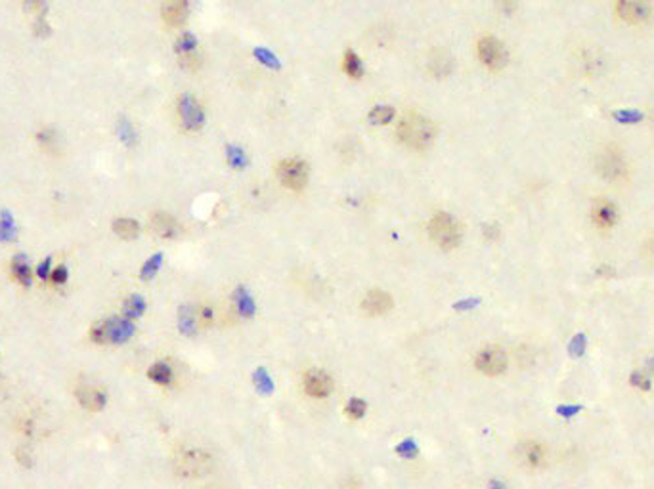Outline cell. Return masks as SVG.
<instances>
[{
    "label": "cell",
    "instance_id": "cell-1",
    "mask_svg": "<svg viewBox=\"0 0 654 489\" xmlns=\"http://www.w3.org/2000/svg\"><path fill=\"white\" fill-rule=\"evenodd\" d=\"M397 136L406 147L416 151L428 150L436 140V126L433 120L417 113H409L402 117L397 126Z\"/></svg>",
    "mask_w": 654,
    "mask_h": 489
},
{
    "label": "cell",
    "instance_id": "cell-2",
    "mask_svg": "<svg viewBox=\"0 0 654 489\" xmlns=\"http://www.w3.org/2000/svg\"><path fill=\"white\" fill-rule=\"evenodd\" d=\"M172 466L178 476L203 478L214 471V457L201 447H184L174 453Z\"/></svg>",
    "mask_w": 654,
    "mask_h": 489
},
{
    "label": "cell",
    "instance_id": "cell-3",
    "mask_svg": "<svg viewBox=\"0 0 654 489\" xmlns=\"http://www.w3.org/2000/svg\"><path fill=\"white\" fill-rule=\"evenodd\" d=\"M597 172L603 180L614 186H623L629 182V163L622 150L616 145H606L599 151L597 155Z\"/></svg>",
    "mask_w": 654,
    "mask_h": 489
},
{
    "label": "cell",
    "instance_id": "cell-4",
    "mask_svg": "<svg viewBox=\"0 0 654 489\" xmlns=\"http://www.w3.org/2000/svg\"><path fill=\"white\" fill-rule=\"evenodd\" d=\"M428 235L444 251L458 249L463 241V227L455 216L448 213H436L428 222Z\"/></svg>",
    "mask_w": 654,
    "mask_h": 489
},
{
    "label": "cell",
    "instance_id": "cell-5",
    "mask_svg": "<svg viewBox=\"0 0 654 489\" xmlns=\"http://www.w3.org/2000/svg\"><path fill=\"white\" fill-rule=\"evenodd\" d=\"M134 335V325L131 320H121V317H111V320L100 321L92 327L90 337L98 344H121L126 342Z\"/></svg>",
    "mask_w": 654,
    "mask_h": 489
},
{
    "label": "cell",
    "instance_id": "cell-6",
    "mask_svg": "<svg viewBox=\"0 0 654 489\" xmlns=\"http://www.w3.org/2000/svg\"><path fill=\"white\" fill-rule=\"evenodd\" d=\"M515 461L524 471H541L548 463V449L538 439H522L515 447Z\"/></svg>",
    "mask_w": 654,
    "mask_h": 489
},
{
    "label": "cell",
    "instance_id": "cell-7",
    "mask_svg": "<svg viewBox=\"0 0 654 489\" xmlns=\"http://www.w3.org/2000/svg\"><path fill=\"white\" fill-rule=\"evenodd\" d=\"M276 176L283 188L301 191L309 182V167L301 159H283L277 163Z\"/></svg>",
    "mask_w": 654,
    "mask_h": 489
},
{
    "label": "cell",
    "instance_id": "cell-8",
    "mask_svg": "<svg viewBox=\"0 0 654 489\" xmlns=\"http://www.w3.org/2000/svg\"><path fill=\"white\" fill-rule=\"evenodd\" d=\"M616 13L628 26L641 27L654 16L653 0H616Z\"/></svg>",
    "mask_w": 654,
    "mask_h": 489
},
{
    "label": "cell",
    "instance_id": "cell-9",
    "mask_svg": "<svg viewBox=\"0 0 654 489\" xmlns=\"http://www.w3.org/2000/svg\"><path fill=\"white\" fill-rule=\"evenodd\" d=\"M477 52L478 60L490 71H501L507 65V60H509L505 44L496 37L480 38L477 44Z\"/></svg>",
    "mask_w": 654,
    "mask_h": 489
},
{
    "label": "cell",
    "instance_id": "cell-10",
    "mask_svg": "<svg viewBox=\"0 0 654 489\" xmlns=\"http://www.w3.org/2000/svg\"><path fill=\"white\" fill-rule=\"evenodd\" d=\"M509 365L507 354L504 348L499 346H488L478 352L477 358H475V367L477 371H480L486 376H497L501 375Z\"/></svg>",
    "mask_w": 654,
    "mask_h": 489
},
{
    "label": "cell",
    "instance_id": "cell-11",
    "mask_svg": "<svg viewBox=\"0 0 654 489\" xmlns=\"http://www.w3.org/2000/svg\"><path fill=\"white\" fill-rule=\"evenodd\" d=\"M178 119L186 130H199L205 125V111H203L201 103L195 100L194 96L184 94L178 100Z\"/></svg>",
    "mask_w": 654,
    "mask_h": 489
},
{
    "label": "cell",
    "instance_id": "cell-12",
    "mask_svg": "<svg viewBox=\"0 0 654 489\" xmlns=\"http://www.w3.org/2000/svg\"><path fill=\"white\" fill-rule=\"evenodd\" d=\"M302 388L310 398H327L333 392V378L321 369H310L302 378Z\"/></svg>",
    "mask_w": 654,
    "mask_h": 489
},
{
    "label": "cell",
    "instance_id": "cell-13",
    "mask_svg": "<svg viewBox=\"0 0 654 489\" xmlns=\"http://www.w3.org/2000/svg\"><path fill=\"white\" fill-rule=\"evenodd\" d=\"M592 220H593V226L599 227V230H603V232H609L612 227L616 226L618 222V208L616 205L609 199H597V201L593 203L592 208Z\"/></svg>",
    "mask_w": 654,
    "mask_h": 489
},
{
    "label": "cell",
    "instance_id": "cell-14",
    "mask_svg": "<svg viewBox=\"0 0 654 489\" xmlns=\"http://www.w3.org/2000/svg\"><path fill=\"white\" fill-rule=\"evenodd\" d=\"M177 54L178 60H180V65H182L184 69L188 71H195L199 67V54H197V40H195L194 35H189V33H184L182 37L177 40Z\"/></svg>",
    "mask_w": 654,
    "mask_h": 489
},
{
    "label": "cell",
    "instance_id": "cell-15",
    "mask_svg": "<svg viewBox=\"0 0 654 489\" xmlns=\"http://www.w3.org/2000/svg\"><path fill=\"white\" fill-rule=\"evenodd\" d=\"M390 308H392V296H390L389 293L381 291V288H373V291H370V293L364 296V300H362V310H364L367 315H372V317L384 315L387 312H390Z\"/></svg>",
    "mask_w": 654,
    "mask_h": 489
},
{
    "label": "cell",
    "instance_id": "cell-16",
    "mask_svg": "<svg viewBox=\"0 0 654 489\" xmlns=\"http://www.w3.org/2000/svg\"><path fill=\"white\" fill-rule=\"evenodd\" d=\"M150 227L151 232L155 233L161 239H174L180 233V226L178 222L170 214L167 213H155L150 218Z\"/></svg>",
    "mask_w": 654,
    "mask_h": 489
},
{
    "label": "cell",
    "instance_id": "cell-17",
    "mask_svg": "<svg viewBox=\"0 0 654 489\" xmlns=\"http://www.w3.org/2000/svg\"><path fill=\"white\" fill-rule=\"evenodd\" d=\"M188 13V0H165L163 2V19L169 27L184 26Z\"/></svg>",
    "mask_w": 654,
    "mask_h": 489
},
{
    "label": "cell",
    "instance_id": "cell-18",
    "mask_svg": "<svg viewBox=\"0 0 654 489\" xmlns=\"http://www.w3.org/2000/svg\"><path fill=\"white\" fill-rule=\"evenodd\" d=\"M77 398L84 409L89 411H100L106 405V394H101L100 390L94 388H81L77 392Z\"/></svg>",
    "mask_w": 654,
    "mask_h": 489
},
{
    "label": "cell",
    "instance_id": "cell-19",
    "mask_svg": "<svg viewBox=\"0 0 654 489\" xmlns=\"http://www.w3.org/2000/svg\"><path fill=\"white\" fill-rule=\"evenodd\" d=\"M12 276L19 285L31 287V266H29V262H27V258L23 257V254H18V257L12 260Z\"/></svg>",
    "mask_w": 654,
    "mask_h": 489
},
{
    "label": "cell",
    "instance_id": "cell-20",
    "mask_svg": "<svg viewBox=\"0 0 654 489\" xmlns=\"http://www.w3.org/2000/svg\"><path fill=\"white\" fill-rule=\"evenodd\" d=\"M113 232L117 233L121 239L131 241V239L138 237L140 226H138V222L133 218H119L113 222Z\"/></svg>",
    "mask_w": 654,
    "mask_h": 489
},
{
    "label": "cell",
    "instance_id": "cell-21",
    "mask_svg": "<svg viewBox=\"0 0 654 489\" xmlns=\"http://www.w3.org/2000/svg\"><path fill=\"white\" fill-rule=\"evenodd\" d=\"M343 69L350 79H360L364 73V67H362V60L358 54H354L353 50L346 52L345 60H343Z\"/></svg>",
    "mask_w": 654,
    "mask_h": 489
},
{
    "label": "cell",
    "instance_id": "cell-22",
    "mask_svg": "<svg viewBox=\"0 0 654 489\" xmlns=\"http://www.w3.org/2000/svg\"><path fill=\"white\" fill-rule=\"evenodd\" d=\"M145 310V302L144 298H140V296L133 295L128 296L125 300V306H123V312H125L126 320H136L140 315L144 314Z\"/></svg>",
    "mask_w": 654,
    "mask_h": 489
},
{
    "label": "cell",
    "instance_id": "cell-23",
    "mask_svg": "<svg viewBox=\"0 0 654 489\" xmlns=\"http://www.w3.org/2000/svg\"><path fill=\"white\" fill-rule=\"evenodd\" d=\"M148 376H150L153 383L170 384V381H172V369H170L167 364H155L150 367Z\"/></svg>",
    "mask_w": 654,
    "mask_h": 489
},
{
    "label": "cell",
    "instance_id": "cell-24",
    "mask_svg": "<svg viewBox=\"0 0 654 489\" xmlns=\"http://www.w3.org/2000/svg\"><path fill=\"white\" fill-rule=\"evenodd\" d=\"M394 119V107L377 106L370 111V123L372 125H387Z\"/></svg>",
    "mask_w": 654,
    "mask_h": 489
},
{
    "label": "cell",
    "instance_id": "cell-25",
    "mask_svg": "<svg viewBox=\"0 0 654 489\" xmlns=\"http://www.w3.org/2000/svg\"><path fill=\"white\" fill-rule=\"evenodd\" d=\"M367 411V405H365L364 400H358V398H353V400H348L345 408V413L350 417V419H362Z\"/></svg>",
    "mask_w": 654,
    "mask_h": 489
},
{
    "label": "cell",
    "instance_id": "cell-26",
    "mask_svg": "<svg viewBox=\"0 0 654 489\" xmlns=\"http://www.w3.org/2000/svg\"><path fill=\"white\" fill-rule=\"evenodd\" d=\"M13 235H16V230H13L12 218L4 213V216L0 220V239L6 241V239H13Z\"/></svg>",
    "mask_w": 654,
    "mask_h": 489
},
{
    "label": "cell",
    "instance_id": "cell-27",
    "mask_svg": "<svg viewBox=\"0 0 654 489\" xmlns=\"http://www.w3.org/2000/svg\"><path fill=\"white\" fill-rule=\"evenodd\" d=\"M159 266H161V254L150 258V260H148V262L144 264V268H142V277H144V279H150V277H153L155 274H157Z\"/></svg>",
    "mask_w": 654,
    "mask_h": 489
},
{
    "label": "cell",
    "instance_id": "cell-28",
    "mask_svg": "<svg viewBox=\"0 0 654 489\" xmlns=\"http://www.w3.org/2000/svg\"><path fill=\"white\" fill-rule=\"evenodd\" d=\"M46 8H48L46 6V0H27L26 2L27 12H31L37 18H45Z\"/></svg>",
    "mask_w": 654,
    "mask_h": 489
},
{
    "label": "cell",
    "instance_id": "cell-29",
    "mask_svg": "<svg viewBox=\"0 0 654 489\" xmlns=\"http://www.w3.org/2000/svg\"><path fill=\"white\" fill-rule=\"evenodd\" d=\"M238 304L239 310H241V314L243 315H251L253 314V300L249 296L243 293V291H239L238 293Z\"/></svg>",
    "mask_w": 654,
    "mask_h": 489
},
{
    "label": "cell",
    "instance_id": "cell-30",
    "mask_svg": "<svg viewBox=\"0 0 654 489\" xmlns=\"http://www.w3.org/2000/svg\"><path fill=\"white\" fill-rule=\"evenodd\" d=\"M643 257L650 266H654V232L648 235V239L643 244Z\"/></svg>",
    "mask_w": 654,
    "mask_h": 489
},
{
    "label": "cell",
    "instance_id": "cell-31",
    "mask_svg": "<svg viewBox=\"0 0 654 489\" xmlns=\"http://www.w3.org/2000/svg\"><path fill=\"white\" fill-rule=\"evenodd\" d=\"M38 142L45 145L46 150H52V145L56 144V136L52 130H43L38 134Z\"/></svg>",
    "mask_w": 654,
    "mask_h": 489
},
{
    "label": "cell",
    "instance_id": "cell-32",
    "mask_svg": "<svg viewBox=\"0 0 654 489\" xmlns=\"http://www.w3.org/2000/svg\"><path fill=\"white\" fill-rule=\"evenodd\" d=\"M50 279L54 283H56V285H62V283H65V281H67V268H65V266H60V268H56V270H54L50 274Z\"/></svg>",
    "mask_w": 654,
    "mask_h": 489
},
{
    "label": "cell",
    "instance_id": "cell-33",
    "mask_svg": "<svg viewBox=\"0 0 654 489\" xmlns=\"http://www.w3.org/2000/svg\"><path fill=\"white\" fill-rule=\"evenodd\" d=\"M50 264H52L50 258H46L45 262L38 266L37 274H38V277H40V279H46V277H50Z\"/></svg>",
    "mask_w": 654,
    "mask_h": 489
},
{
    "label": "cell",
    "instance_id": "cell-34",
    "mask_svg": "<svg viewBox=\"0 0 654 489\" xmlns=\"http://www.w3.org/2000/svg\"><path fill=\"white\" fill-rule=\"evenodd\" d=\"M499 8H501V12L504 13H513L516 8V0H499Z\"/></svg>",
    "mask_w": 654,
    "mask_h": 489
},
{
    "label": "cell",
    "instance_id": "cell-35",
    "mask_svg": "<svg viewBox=\"0 0 654 489\" xmlns=\"http://www.w3.org/2000/svg\"><path fill=\"white\" fill-rule=\"evenodd\" d=\"M398 451L402 453L404 457H414V455L417 453V449H416V446L411 444V442H406L404 446H400V449H398Z\"/></svg>",
    "mask_w": 654,
    "mask_h": 489
},
{
    "label": "cell",
    "instance_id": "cell-36",
    "mask_svg": "<svg viewBox=\"0 0 654 489\" xmlns=\"http://www.w3.org/2000/svg\"><path fill=\"white\" fill-rule=\"evenodd\" d=\"M633 381H636V386H641V388H645L647 390L648 388V381H647V376L645 375H641V376H637V378H633Z\"/></svg>",
    "mask_w": 654,
    "mask_h": 489
},
{
    "label": "cell",
    "instance_id": "cell-37",
    "mask_svg": "<svg viewBox=\"0 0 654 489\" xmlns=\"http://www.w3.org/2000/svg\"><path fill=\"white\" fill-rule=\"evenodd\" d=\"M492 489H505L501 483H492Z\"/></svg>",
    "mask_w": 654,
    "mask_h": 489
},
{
    "label": "cell",
    "instance_id": "cell-38",
    "mask_svg": "<svg viewBox=\"0 0 654 489\" xmlns=\"http://www.w3.org/2000/svg\"><path fill=\"white\" fill-rule=\"evenodd\" d=\"M201 489H224V488H214V485H207V488H201Z\"/></svg>",
    "mask_w": 654,
    "mask_h": 489
}]
</instances>
